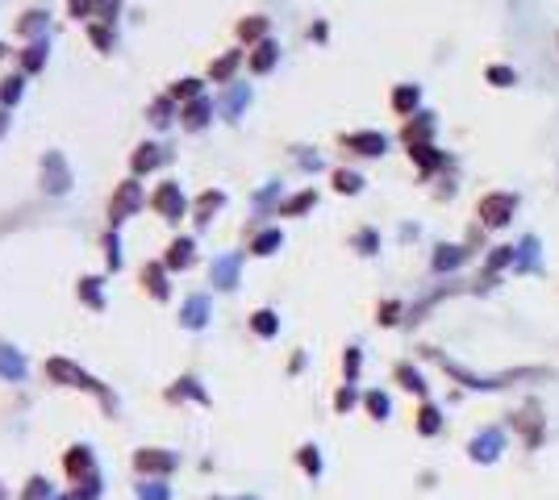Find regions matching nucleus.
Listing matches in <instances>:
<instances>
[{
    "label": "nucleus",
    "mask_w": 559,
    "mask_h": 500,
    "mask_svg": "<svg viewBox=\"0 0 559 500\" xmlns=\"http://www.w3.org/2000/svg\"><path fill=\"white\" fill-rule=\"evenodd\" d=\"M142 184L138 179H125V184H117V192H113V204H109V221L113 225H121L134 209H142Z\"/></svg>",
    "instance_id": "nucleus-1"
},
{
    "label": "nucleus",
    "mask_w": 559,
    "mask_h": 500,
    "mask_svg": "<svg viewBox=\"0 0 559 500\" xmlns=\"http://www.w3.org/2000/svg\"><path fill=\"white\" fill-rule=\"evenodd\" d=\"M514 209H518V196H510V192H493V196L480 200V221L497 229V225H505V221L514 217Z\"/></svg>",
    "instance_id": "nucleus-2"
},
{
    "label": "nucleus",
    "mask_w": 559,
    "mask_h": 500,
    "mask_svg": "<svg viewBox=\"0 0 559 500\" xmlns=\"http://www.w3.org/2000/svg\"><path fill=\"white\" fill-rule=\"evenodd\" d=\"M46 376H50V380H58V384H67V388H88V392H100V384H96L88 371L71 367L67 359H50V363H46Z\"/></svg>",
    "instance_id": "nucleus-3"
},
{
    "label": "nucleus",
    "mask_w": 559,
    "mask_h": 500,
    "mask_svg": "<svg viewBox=\"0 0 559 500\" xmlns=\"http://www.w3.org/2000/svg\"><path fill=\"white\" fill-rule=\"evenodd\" d=\"M150 204H155V213L159 217H167V221H180L184 217V192H180V184H159V192L150 196Z\"/></svg>",
    "instance_id": "nucleus-4"
},
{
    "label": "nucleus",
    "mask_w": 559,
    "mask_h": 500,
    "mask_svg": "<svg viewBox=\"0 0 559 500\" xmlns=\"http://www.w3.org/2000/svg\"><path fill=\"white\" fill-rule=\"evenodd\" d=\"M42 175H46V188H50L54 196H63V192L71 188V171H67V163H63L58 150H46V159H42Z\"/></svg>",
    "instance_id": "nucleus-5"
},
{
    "label": "nucleus",
    "mask_w": 559,
    "mask_h": 500,
    "mask_svg": "<svg viewBox=\"0 0 559 500\" xmlns=\"http://www.w3.org/2000/svg\"><path fill=\"white\" fill-rule=\"evenodd\" d=\"M501 455V430H485L476 442H472V459L476 463H493Z\"/></svg>",
    "instance_id": "nucleus-6"
},
{
    "label": "nucleus",
    "mask_w": 559,
    "mask_h": 500,
    "mask_svg": "<svg viewBox=\"0 0 559 500\" xmlns=\"http://www.w3.org/2000/svg\"><path fill=\"white\" fill-rule=\"evenodd\" d=\"M238 263H242L238 255H221V259L213 263V271H209L213 284H217V288H234V284H238Z\"/></svg>",
    "instance_id": "nucleus-7"
},
{
    "label": "nucleus",
    "mask_w": 559,
    "mask_h": 500,
    "mask_svg": "<svg viewBox=\"0 0 559 500\" xmlns=\"http://www.w3.org/2000/svg\"><path fill=\"white\" fill-rule=\"evenodd\" d=\"M347 146H351V150H359V154H384V150H388L384 134H376V129H368V134H351V138H347Z\"/></svg>",
    "instance_id": "nucleus-8"
},
{
    "label": "nucleus",
    "mask_w": 559,
    "mask_h": 500,
    "mask_svg": "<svg viewBox=\"0 0 559 500\" xmlns=\"http://www.w3.org/2000/svg\"><path fill=\"white\" fill-rule=\"evenodd\" d=\"M134 463H138V471H171V467H175V455H163V451H138Z\"/></svg>",
    "instance_id": "nucleus-9"
},
{
    "label": "nucleus",
    "mask_w": 559,
    "mask_h": 500,
    "mask_svg": "<svg viewBox=\"0 0 559 500\" xmlns=\"http://www.w3.org/2000/svg\"><path fill=\"white\" fill-rule=\"evenodd\" d=\"M276 58H280V46H276V42H259V46H255V54H251V71H255V75H263V71H271V67H276Z\"/></svg>",
    "instance_id": "nucleus-10"
},
{
    "label": "nucleus",
    "mask_w": 559,
    "mask_h": 500,
    "mask_svg": "<svg viewBox=\"0 0 559 500\" xmlns=\"http://www.w3.org/2000/svg\"><path fill=\"white\" fill-rule=\"evenodd\" d=\"M418 100H422V88H418V83H401V88L393 92V108H397L401 117H409V113L418 108Z\"/></svg>",
    "instance_id": "nucleus-11"
},
{
    "label": "nucleus",
    "mask_w": 559,
    "mask_h": 500,
    "mask_svg": "<svg viewBox=\"0 0 559 500\" xmlns=\"http://www.w3.org/2000/svg\"><path fill=\"white\" fill-rule=\"evenodd\" d=\"M205 317H209V300H205V296H192V300L180 309V321H184L188 330H200V325H205Z\"/></svg>",
    "instance_id": "nucleus-12"
},
{
    "label": "nucleus",
    "mask_w": 559,
    "mask_h": 500,
    "mask_svg": "<svg viewBox=\"0 0 559 500\" xmlns=\"http://www.w3.org/2000/svg\"><path fill=\"white\" fill-rule=\"evenodd\" d=\"M430 134H434V121L422 113L418 121H409V125H405V134H401V138H405L409 146H426V138H430Z\"/></svg>",
    "instance_id": "nucleus-13"
},
{
    "label": "nucleus",
    "mask_w": 559,
    "mask_h": 500,
    "mask_svg": "<svg viewBox=\"0 0 559 500\" xmlns=\"http://www.w3.org/2000/svg\"><path fill=\"white\" fill-rule=\"evenodd\" d=\"M188 263H192V238H175V242L167 246V267L180 271V267H188Z\"/></svg>",
    "instance_id": "nucleus-14"
},
{
    "label": "nucleus",
    "mask_w": 559,
    "mask_h": 500,
    "mask_svg": "<svg viewBox=\"0 0 559 500\" xmlns=\"http://www.w3.org/2000/svg\"><path fill=\"white\" fill-rule=\"evenodd\" d=\"M142 284L150 288V296H155V300H163V296H167V275H163V267H159V263H146V267H142Z\"/></svg>",
    "instance_id": "nucleus-15"
},
{
    "label": "nucleus",
    "mask_w": 559,
    "mask_h": 500,
    "mask_svg": "<svg viewBox=\"0 0 559 500\" xmlns=\"http://www.w3.org/2000/svg\"><path fill=\"white\" fill-rule=\"evenodd\" d=\"M409 159H414L422 171H434V167H443V163H447V159H443L430 142H426V146H409Z\"/></svg>",
    "instance_id": "nucleus-16"
},
{
    "label": "nucleus",
    "mask_w": 559,
    "mask_h": 500,
    "mask_svg": "<svg viewBox=\"0 0 559 500\" xmlns=\"http://www.w3.org/2000/svg\"><path fill=\"white\" fill-rule=\"evenodd\" d=\"M221 204H226V196H221V192H200V196H196V209H192V213H196V221L205 225V221H209V217H213Z\"/></svg>",
    "instance_id": "nucleus-17"
},
{
    "label": "nucleus",
    "mask_w": 559,
    "mask_h": 500,
    "mask_svg": "<svg viewBox=\"0 0 559 500\" xmlns=\"http://www.w3.org/2000/svg\"><path fill=\"white\" fill-rule=\"evenodd\" d=\"M0 376L4 380H21L25 376V359L17 350H8V346H0Z\"/></svg>",
    "instance_id": "nucleus-18"
},
{
    "label": "nucleus",
    "mask_w": 559,
    "mask_h": 500,
    "mask_svg": "<svg viewBox=\"0 0 559 500\" xmlns=\"http://www.w3.org/2000/svg\"><path fill=\"white\" fill-rule=\"evenodd\" d=\"M238 63H242V50H230V54H221V58L209 67V75H213L217 83H226V79L234 75V67H238Z\"/></svg>",
    "instance_id": "nucleus-19"
},
{
    "label": "nucleus",
    "mask_w": 559,
    "mask_h": 500,
    "mask_svg": "<svg viewBox=\"0 0 559 500\" xmlns=\"http://www.w3.org/2000/svg\"><path fill=\"white\" fill-rule=\"evenodd\" d=\"M464 259H468L464 246H439V255H434V271H451V267H459Z\"/></svg>",
    "instance_id": "nucleus-20"
},
{
    "label": "nucleus",
    "mask_w": 559,
    "mask_h": 500,
    "mask_svg": "<svg viewBox=\"0 0 559 500\" xmlns=\"http://www.w3.org/2000/svg\"><path fill=\"white\" fill-rule=\"evenodd\" d=\"M209 113H213V108H209V100H192L180 117H184V125H188V129H200V125L209 121Z\"/></svg>",
    "instance_id": "nucleus-21"
},
{
    "label": "nucleus",
    "mask_w": 559,
    "mask_h": 500,
    "mask_svg": "<svg viewBox=\"0 0 559 500\" xmlns=\"http://www.w3.org/2000/svg\"><path fill=\"white\" fill-rule=\"evenodd\" d=\"M159 163H163L159 146H138V154H134V175H142V171H155Z\"/></svg>",
    "instance_id": "nucleus-22"
},
{
    "label": "nucleus",
    "mask_w": 559,
    "mask_h": 500,
    "mask_svg": "<svg viewBox=\"0 0 559 500\" xmlns=\"http://www.w3.org/2000/svg\"><path fill=\"white\" fill-rule=\"evenodd\" d=\"M313 204H317V192L309 188V192H297L292 200H284L280 213H284V217H297V213H305V209H313Z\"/></svg>",
    "instance_id": "nucleus-23"
},
{
    "label": "nucleus",
    "mask_w": 559,
    "mask_h": 500,
    "mask_svg": "<svg viewBox=\"0 0 559 500\" xmlns=\"http://www.w3.org/2000/svg\"><path fill=\"white\" fill-rule=\"evenodd\" d=\"M42 63H46V42L38 38V42H29V46H25L21 67H25V71H42Z\"/></svg>",
    "instance_id": "nucleus-24"
},
{
    "label": "nucleus",
    "mask_w": 559,
    "mask_h": 500,
    "mask_svg": "<svg viewBox=\"0 0 559 500\" xmlns=\"http://www.w3.org/2000/svg\"><path fill=\"white\" fill-rule=\"evenodd\" d=\"M251 330H255L259 338H271V334L280 330V321H276V313H271V309H259V313L251 317Z\"/></svg>",
    "instance_id": "nucleus-25"
},
{
    "label": "nucleus",
    "mask_w": 559,
    "mask_h": 500,
    "mask_svg": "<svg viewBox=\"0 0 559 500\" xmlns=\"http://www.w3.org/2000/svg\"><path fill=\"white\" fill-rule=\"evenodd\" d=\"M397 380H401V388H409V392H418V396H426V380L409 367V363H401L397 367Z\"/></svg>",
    "instance_id": "nucleus-26"
},
{
    "label": "nucleus",
    "mask_w": 559,
    "mask_h": 500,
    "mask_svg": "<svg viewBox=\"0 0 559 500\" xmlns=\"http://www.w3.org/2000/svg\"><path fill=\"white\" fill-rule=\"evenodd\" d=\"M439 426H443V417H439V409L434 405H422V413H418V434H439Z\"/></svg>",
    "instance_id": "nucleus-27"
},
{
    "label": "nucleus",
    "mask_w": 559,
    "mask_h": 500,
    "mask_svg": "<svg viewBox=\"0 0 559 500\" xmlns=\"http://www.w3.org/2000/svg\"><path fill=\"white\" fill-rule=\"evenodd\" d=\"M522 255H518V271H535L539 267V242L535 238H526V246H518Z\"/></svg>",
    "instance_id": "nucleus-28"
},
{
    "label": "nucleus",
    "mask_w": 559,
    "mask_h": 500,
    "mask_svg": "<svg viewBox=\"0 0 559 500\" xmlns=\"http://www.w3.org/2000/svg\"><path fill=\"white\" fill-rule=\"evenodd\" d=\"M42 29H46V13H38V8H33V13H25V17H21V25H17V33H29V38H33V33H42Z\"/></svg>",
    "instance_id": "nucleus-29"
},
{
    "label": "nucleus",
    "mask_w": 559,
    "mask_h": 500,
    "mask_svg": "<svg viewBox=\"0 0 559 500\" xmlns=\"http://www.w3.org/2000/svg\"><path fill=\"white\" fill-rule=\"evenodd\" d=\"M267 33V21L263 17H246L242 25H238V38H246V42H255V38H263Z\"/></svg>",
    "instance_id": "nucleus-30"
},
{
    "label": "nucleus",
    "mask_w": 559,
    "mask_h": 500,
    "mask_svg": "<svg viewBox=\"0 0 559 500\" xmlns=\"http://www.w3.org/2000/svg\"><path fill=\"white\" fill-rule=\"evenodd\" d=\"M485 79H489V83H497V88H510L518 75H514V67H497V63H493V67H485Z\"/></svg>",
    "instance_id": "nucleus-31"
},
{
    "label": "nucleus",
    "mask_w": 559,
    "mask_h": 500,
    "mask_svg": "<svg viewBox=\"0 0 559 500\" xmlns=\"http://www.w3.org/2000/svg\"><path fill=\"white\" fill-rule=\"evenodd\" d=\"M67 471H71V476H79V471H92V455H88L84 446H75V451L67 455Z\"/></svg>",
    "instance_id": "nucleus-32"
},
{
    "label": "nucleus",
    "mask_w": 559,
    "mask_h": 500,
    "mask_svg": "<svg viewBox=\"0 0 559 500\" xmlns=\"http://www.w3.org/2000/svg\"><path fill=\"white\" fill-rule=\"evenodd\" d=\"M200 96V79H180L171 88V100H196Z\"/></svg>",
    "instance_id": "nucleus-33"
},
{
    "label": "nucleus",
    "mask_w": 559,
    "mask_h": 500,
    "mask_svg": "<svg viewBox=\"0 0 559 500\" xmlns=\"http://www.w3.org/2000/svg\"><path fill=\"white\" fill-rule=\"evenodd\" d=\"M334 188L351 196V192H359V188H363V179H359L355 171H334Z\"/></svg>",
    "instance_id": "nucleus-34"
},
{
    "label": "nucleus",
    "mask_w": 559,
    "mask_h": 500,
    "mask_svg": "<svg viewBox=\"0 0 559 500\" xmlns=\"http://www.w3.org/2000/svg\"><path fill=\"white\" fill-rule=\"evenodd\" d=\"M276 246H280V229H267V234H259V238L251 242V250H255V255H271Z\"/></svg>",
    "instance_id": "nucleus-35"
},
{
    "label": "nucleus",
    "mask_w": 559,
    "mask_h": 500,
    "mask_svg": "<svg viewBox=\"0 0 559 500\" xmlns=\"http://www.w3.org/2000/svg\"><path fill=\"white\" fill-rule=\"evenodd\" d=\"M368 413H372L376 421H384V417H388V396H384V392H368Z\"/></svg>",
    "instance_id": "nucleus-36"
},
{
    "label": "nucleus",
    "mask_w": 559,
    "mask_h": 500,
    "mask_svg": "<svg viewBox=\"0 0 559 500\" xmlns=\"http://www.w3.org/2000/svg\"><path fill=\"white\" fill-rule=\"evenodd\" d=\"M246 100H251V92H246V88H234V92L226 96V104H221V108H226V117H234V113H238Z\"/></svg>",
    "instance_id": "nucleus-37"
},
{
    "label": "nucleus",
    "mask_w": 559,
    "mask_h": 500,
    "mask_svg": "<svg viewBox=\"0 0 559 500\" xmlns=\"http://www.w3.org/2000/svg\"><path fill=\"white\" fill-rule=\"evenodd\" d=\"M79 296H84L92 309H100V280H79Z\"/></svg>",
    "instance_id": "nucleus-38"
},
{
    "label": "nucleus",
    "mask_w": 559,
    "mask_h": 500,
    "mask_svg": "<svg viewBox=\"0 0 559 500\" xmlns=\"http://www.w3.org/2000/svg\"><path fill=\"white\" fill-rule=\"evenodd\" d=\"M150 121H155V125H167V121H171V96L150 104Z\"/></svg>",
    "instance_id": "nucleus-39"
},
{
    "label": "nucleus",
    "mask_w": 559,
    "mask_h": 500,
    "mask_svg": "<svg viewBox=\"0 0 559 500\" xmlns=\"http://www.w3.org/2000/svg\"><path fill=\"white\" fill-rule=\"evenodd\" d=\"M510 259H514V246H501V250H493V255H489V263H485V275H489V271H497V267H505Z\"/></svg>",
    "instance_id": "nucleus-40"
},
{
    "label": "nucleus",
    "mask_w": 559,
    "mask_h": 500,
    "mask_svg": "<svg viewBox=\"0 0 559 500\" xmlns=\"http://www.w3.org/2000/svg\"><path fill=\"white\" fill-rule=\"evenodd\" d=\"M301 467H305L309 476H317V471H322V459H317V446H301Z\"/></svg>",
    "instance_id": "nucleus-41"
},
{
    "label": "nucleus",
    "mask_w": 559,
    "mask_h": 500,
    "mask_svg": "<svg viewBox=\"0 0 559 500\" xmlns=\"http://www.w3.org/2000/svg\"><path fill=\"white\" fill-rule=\"evenodd\" d=\"M88 38H92V46H96V50H109V46H113V33H109L104 25H92V29H88Z\"/></svg>",
    "instance_id": "nucleus-42"
},
{
    "label": "nucleus",
    "mask_w": 559,
    "mask_h": 500,
    "mask_svg": "<svg viewBox=\"0 0 559 500\" xmlns=\"http://www.w3.org/2000/svg\"><path fill=\"white\" fill-rule=\"evenodd\" d=\"M171 396H196V401H205V392L196 388V380H180V388H171Z\"/></svg>",
    "instance_id": "nucleus-43"
},
{
    "label": "nucleus",
    "mask_w": 559,
    "mask_h": 500,
    "mask_svg": "<svg viewBox=\"0 0 559 500\" xmlns=\"http://www.w3.org/2000/svg\"><path fill=\"white\" fill-rule=\"evenodd\" d=\"M46 497H50L46 480H29V488H25V500H46Z\"/></svg>",
    "instance_id": "nucleus-44"
},
{
    "label": "nucleus",
    "mask_w": 559,
    "mask_h": 500,
    "mask_svg": "<svg viewBox=\"0 0 559 500\" xmlns=\"http://www.w3.org/2000/svg\"><path fill=\"white\" fill-rule=\"evenodd\" d=\"M17 96H21V79H4V88H0V100H4V104H13Z\"/></svg>",
    "instance_id": "nucleus-45"
},
{
    "label": "nucleus",
    "mask_w": 559,
    "mask_h": 500,
    "mask_svg": "<svg viewBox=\"0 0 559 500\" xmlns=\"http://www.w3.org/2000/svg\"><path fill=\"white\" fill-rule=\"evenodd\" d=\"M351 405H355V388H351V384H347V388H343V392H338V396H334V409H338V413H347V409H351Z\"/></svg>",
    "instance_id": "nucleus-46"
},
{
    "label": "nucleus",
    "mask_w": 559,
    "mask_h": 500,
    "mask_svg": "<svg viewBox=\"0 0 559 500\" xmlns=\"http://www.w3.org/2000/svg\"><path fill=\"white\" fill-rule=\"evenodd\" d=\"M397 313H401V305H397V300L380 305V325H393V321H397Z\"/></svg>",
    "instance_id": "nucleus-47"
},
{
    "label": "nucleus",
    "mask_w": 559,
    "mask_h": 500,
    "mask_svg": "<svg viewBox=\"0 0 559 500\" xmlns=\"http://www.w3.org/2000/svg\"><path fill=\"white\" fill-rule=\"evenodd\" d=\"M355 246H359L363 255H372V250H376V234H372V229H363V234L355 238Z\"/></svg>",
    "instance_id": "nucleus-48"
},
{
    "label": "nucleus",
    "mask_w": 559,
    "mask_h": 500,
    "mask_svg": "<svg viewBox=\"0 0 559 500\" xmlns=\"http://www.w3.org/2000/svg\"><path fill=\"white\" fill-rule=\"evenodd\" d=\"M138 497H142V500H167V488H159V484H150V488H146V484H142V488H138Z\"/></svg>",
    "instance_id": "nucleus-49"
},
{
    "label": "nucleus",
    "mask_w": 559,
    "mask_h": 500,
    "mask_svg": "<svg viewBox=\"0 0 559 500\" xmlns=\"http://www.w3.org/2000/svg\"><path fill=\"white\" fill-rule=\"evenodd\" d=\"M117 4H121V0H100V4H96V17H100V21H113Z\"/></svg>",
    "instance_id": "nucleus-50"
},
{
    "label": "nucleus",
    "mask_w": 559,
    "mask_h": 500,
    "mask_svg": "<svg viewBox=\"0 0 559 500\" xmlns=\"http://www.w3.org/2000/svg\"><path fill=\"white\" fill-rule=\"evenodd\" d=\"M343 367H347V376L355 380V371H359V350H347V359H343Z\"/></svg>",
    "instance_id": "nucleus-51"
},
{
    "label": "nucleus",
    "mask_w": 559,
    "mask_h": 500,
    "mask_svg": "<svg viewBox=\"0 0 559 500\" xmlns=\"http://www.w3.org/2000/svg\"><path fill=\"white\" fill-rule=\"evenodd\" d=\"M96 0H71V17H88Z\"/></svg>",
    "instance_id": "nucleus-52"
},
{
    "label": "nucleus",
    "mask_w": 559,
    "mask_h": 500,
    "mask_svg": "<svg viewBox=\"0 0 559 500\" xmlns=\"http://www.w3.org/2000/svg\"><path fill=\"white\" fill-rule=\"evenodd\" d=\"M109 267H121V255H117V238H109Z\"/></svg>",
    "instance_id": "nucleus-53"
}]
</instances>
